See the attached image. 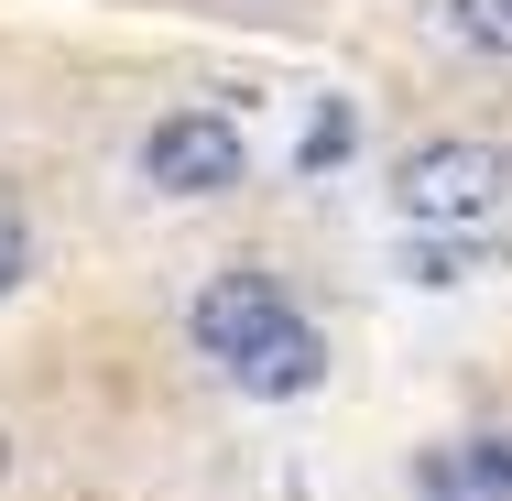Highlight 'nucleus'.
<instances>
[{
    "mask_svg": "<svg viewBox=\"0 0 512 501\" xmlns=\"http://www.w3.org/2000/svg\"><path fill=\"white\" fill-rule=\"evenodd\" d=\"M425 11H436V33H447L458 55L512 66V0H425Z\"/></svg>",
    "mask_w": 512,
    "mask_h": 501,
    "instance_id": "5",
    "label": "nucleus"
},
{
    "mask_svg": "<svg viewBox=\"0 0 512 501\" xmlns=\"http://www.w3.org/2000/svg\"><path fill=\"white\" fill-rule=\"evenodd\" d=\"M142 186L153 197H240L251 186V131L207 99H175L142 131Z\"/></svg>",
    "mask_w": 512,
    "mask_h": 501,
    "instance_id": "3",
    "label": "nucleus"
},
{
    "mask_svg": "<svg viewBox=\"0 0 512 501\" xmlns=\"http://www.w3.org/2000/svg\"><path fill=\"white\" fill-rule=\"evenodd\" d=\"M502 197H512V142L491 131H436V142L393 153V207L414 229H480V218H502Z\"/></svg>",
    "mask_w": 512,
    "mask_h": 501,
    "instance_id": "2",
    "label": "nucleus"
},
{
    "mask_svg": "<svg viewBox=\"0 0 512 501\" xmlns=\"http://www.w3.org/2000/svg\"><path fill=\"white\" fill-rule=\"evenodd\" d=\"M349 153H360V109H349V99H316L306 142H295V164H306V175H338Z\"/></svg>",
    "mask_w": 512,
    "mask_h": 501,
    "instance_id": "6",
    "label": "nucleus"
},
{
    "mask_svg": "<svg viewBox=\"0 0 512 501\" xmlns=\"http://www.w3.org/2000/svg\"><path fill=\"white\" fill-rule=\"evenodd\" d=\"M480 273H502V240L491 229H414L404 240V284H425V295L480 284Z\"/></svg>",
    "mask_w": 512,
    "mask_h": 501,
    "instance_id": "4",
    "label": "nucleus"
},
{
    "mask_svg": "<svg viewBox=\"0 0 512 501\" xmlns=\"http://www.w3.org/2000/svg\"><path fill=\"white\" fill-rule=\"evenodd\" d=\"M186 349L218 360L240 393H262V403H295V393L327 382L316 316L284 295V273H262V262H229V273H207L197 295H186Z\"/></svg>",
    "mask_w": 512,
    "mask_h": 501,
    "instance_id": "1",
    "label": "nucleus"
},
{
    "mask_svg": "<svg viewBox=\"0 0 512 501\" xmlns=\"http://www.w3.org/2000/svg\"><path fill=\"white\" fill-rule=\"evenodd\" d=\"M458 458H469V480H480V501H512V436H469Z\"/></svg>",
    "mask_w": 512,
    "mask_h": 501,
    "instance_id": "9",
    "label": "nucleus"
},
{
    "mask_svg": "<svg viewBox=\"0 0 512 501\" xmlns=\"http://www.w3.org/2000/svg\"><path fill=\"white\" fill-rule=\"evenodd\" d=\"M0 480H11V436H0Z\"/></svg>",
    "mask_w": 512,
    "mask_h": 501,
    "instance_id": "10",
    "label": "nucleus"
},
{
    "mask_svg": "<svg viewBox=\"0 0 512 501\" xmlns=\"http://www.w3.org/2000/svg\"><path fill=\"white\" fill-rule=\"evenodd\" d=\"M22 284H33V218H22L11 197H0V305L22 295Z\"/></svg>",
    "mask_w": 512,
    "mask_h": 501,
    "instance_id": "8",
    "label": "nucleus"
},
{
    "mask_svg": "<svg viewBox=\"0 0 512 501\" xmlns=\"http://www.w3.org/2000/svg\"><path fill=\"white\" fill-rule=\"evenodd\" d=\"M414 501H480L469 458H458V447H425V458H414Z\"/></svg>",
    "mask_w": 512,
    "mask_h": 501,
    "instance_id": "7",
    "label": "nucleus"
}]
</instances>
